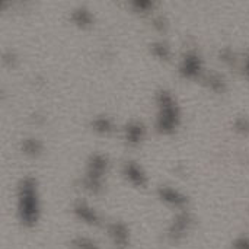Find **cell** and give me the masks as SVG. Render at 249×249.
<instances>
[{"label": "cell", "instance_id": "cell-1", "mask_svg": "<svg viewBox=\"0 0 249 249\" xmlns=\"http://www.w3.org/2000/svg\"><path fill=\"white\" fill-rule=\"evenodd\" d=\"M39 194L36 179L26 175L18 185V216L23 226L34 228L39 220Z\"/></svg>", "mask_w": 249, "mask_h": 249}, {"label": "cell", "instance_id": "cell-2", "mask_svg": "<svg viewBox=\"0 0 249 249\" xmlns=\"http://www.w3.org/2000/svg\"><path fill=\"white\" fill-rule=\"evenodd\" d=\"M158 102V117H156V128L160 133L169 134L177 130L181 121L179 107L168 90H159L156 96Z\"/></svg>", "mask_w": 249, "mask_h": 249}, {"label": "cell", "instance_id": "cell-3", "mask_svg": "<svg viewBox=\"0 0 249 249\" xmlns=\"http://www.w3.org/2000/svg\"><path fill=\"white\" fill-rule=\"evenodd\" d=\"M108 165H109V160L107 155L101 152L92 153L88 159L86 172L82 181L83 188L92 194L101 193L102 185H104V175L108 169Z\"/></svg>", "mask_w": 249, "mask_h": 249}, {"label": "cell", "instance_id": "cell-4", "mask_svg": "<svg viewBox=\"0 0 249 249\" xmlns=\"http://www.w3.org/2000/svg\"><path fill=\"white\" fill-rule=\"evenodd\" d=\"M193 225V217L188 212H179L171 222L168 228V239L171 242H179L185 238Z\"/></svg>", "mask_w": 249, "mask_h": 249}, {"label": "cell", "instance_id": "cell-5", "mask_svg": "<svg viewBox=\"0 0 249 249\" xmlns=\"http://www.w3.org/2000/svg\"><path fill=\"white\" fill-rule=\"evenodd\" d=\"M201 70H203V63L200 55L194 50L188 51L181 60L179 73L187 79H196L201 74Z\"/></svg>", "mask_w": 249, "mask_h": 249}, {"label": "cell", "instance_id": "cell-6", "mask_svg": "<svg viewBox=\"0 0 249 249\" xmlns=\"http://www.w3.org/2000/svg\"><path fill=\"white\" fill-rule=\"evenodd\" d=\"M108 235L117 249H127L130 247V229L123 222H112L108 225Z\"/></svg>", "mask_w": 249, "mask_h": 249}, {"label": "cell", "instance_id": "cell-7", "mask_svg": "<svg viewBox=\"0 0 249 249\" xmlns=\"http://www.w3.org/2000/svg\"><path fill=\"white\" fill-rule=\"evenodd\" d=\"M158 196L162 201H165L168 206L177 207V209H184L188 203L187 196L182 194L179 190L171 187V185H160L158 188Z\"/></svg>", "mask_w": 249, "mask_h": 249}, {"label": "cell", "instance_id": "cell-8", "mask_svg": "<svg viewBox=\"0 0 249 249\" xmlns=\"http://www.w3.org/2000/svg\"><path fill=\"white\" fill-rule=\"evenodd\" d=\"M123 174L136 187H144L147 184V175H146V172L134 160L124 162V165H123Z\"/></svg>", "mask_w": 249, "mask_h": 249}, {"label": "cell", "instance_id": "cell-9", "mask_svg": "<svg viewBox=\"0 0 249 249\" xmlns=\"http://www.w3.org/2000/svg\"><path fill=\"white\" fill-rule=\"evenodd\" d=\"M73 213H74V216H76L79 220H82V222L86 223V225L96 226V225H99V222H101V217H99L98 212H96L93 207H90L86 201H82V200H79V201L74 203V206H73Z\"/></svg>", "mask_w": 249, "mask_h": 249}, {"label": "cell", "instance_id": "cell-10", "mask_svg": "<svg viewBox=\"0 0 249 249\" xmlns=\"http://www.w3.org/2000/svg\"><path fill=\"white\" fill-rule=\"evenodd\" d=\"M146 134V127L142 121L139 120H131L125 128H124V136H125V142L130 146H139Z\"/></svg>", "mask_w": 249, "mask_h": 249}, {"label": "cell", "instance_id": "cell-11", "mask_svg": "<svg viewBox=\"0 0 249 249\" xmlns=\"http://www.w3.org/2000/svg\"><path fill=\"white\" fill-rule=\"evenodd\" d=\"M71 20L79 26H89L93 22V15H92V12L89 9H86L83 6H79V7L73 9Z\"/></svg>", "mask_w": 249, "mask_h": 249}, {"label": "cell", "instance_id": "cell-12", "mask_svg": "<svg viewBox=\"0 0 249 249\" xmlns=\"http://www.w3.org/2000/svg\"><path fill=\"white\" fill-rule=\"evenodd\" d=\"M92 128L96 131V133H101V134H108L114 130V123L109 117H105V115H101V117H95L92 120Z\"/></svg>", "mask_w": 249, "mask_h": 249}, {"label": "cell", "instance_id": "cell-13", "mask_svg": "<svg viewBox=\"0 0 249 249\" xmlns=\"http://www.w3.org/2000/svg\"><path fill=\"white\" fill-rule=\"evenodd\" d=\"M22 150L28 156H38L42 152V143L35 137H28L22 142Z\"/></svg>", "mask_w": 249, "mask_h": 249}, {"label": "cell", "instance_id": "cell-14", "mask_svg": "<svg viewBox=\"0 0 249 249\" xmlns=\"http://www.w3.org/2000/svg\"><path fill=\"white\" fill-rule=\"evenodd\" d=\"M71 248L73 249H101L99 244L88 236H76L71 241Z\"/></svg>", "mask_w": 249, "mask_h": 249}, {"label": "cell", "instance_id": "cell-15", "mask_svg": "<svg viewBox=\"0 0 249 249\" xmlns=\"http://www.w3.org/2000/svg\"><path fill=\"white\" fill-rule=\"evenodd\" d=\"M150 50L152 53L160 58V60H168L171 57V47L165 42V41H158V42H153L150 45Z\"/></svg>", "mask_w": 249, "mask_h": 249}, {"label": "cell", "instance_id": "cell-16", "mask_svg": "<svg viewBox=\"0 0 249 249\" xmlns=\"http://www.w3.org/2000/svg\"><path fill=\"white\" fill-rule=\"evenodd\" d=\"M137 12H149L150 9H153V3L152 1H134L131 4Z\"/></svg>", "mask_w": 249, "mask_h": 249}, {"label": "cell", "instance_id": "cell-17", "mask_svg": "<svg viewBox=\"0 0 249 249\" xmlns=\"http://www.w3.org/2000/svg\"><path fill=\"white\" fill-rule=\"evenodd\" d=\"M166 20H165V18L163 16H155L153 18V26L156 28V29H159V31H163L165 28H166Z\"/></svg>", "mask_w": 249, "mask_h": 249}, {"label": "cell", "instance_id": "cell-18", "mask_svg": "<svg viewBox=\"0 0 249 249\" xmlns=\"http://www.w3.org/2000/svg\"><path fill=\"white\" fill-rule=\"evenodd\" d=\"M210 85H212V88H213V89L220 90V89H222V86H223V80H222L219 76H213V77H210Z\"/></svg>", "mask_w": 249, "mask_h": 249}, {"label": "cell", "instance_id": "cell-19", "mask_svg": "<svg viewBox=\"0 0 249 249\" xmlns=\"http://www.w3.org/2000/svg\"><path fill=\"white\" fill-rule=\"evenodd\" d=\"M235 247H236V249H249V239H247V238L239 239V241L235 244Z\"/></svg>", "mask_w": 249, "mask_h": 249}, {"label": "cell", "instance_id": "cell-20", "mask_svg": "<svg viewBox=\"0 0 249 249\" xmlns=\"http://www.w3.org/2000/svg\"><path fill=\"white\" fill-rule=\"evenodd\" d=\"M15 60H16V58H15V55H13L10 51H9V53H4V55H3V61H4V63H9V64L12 63V64H13Z\"/></svg>", "mask_w": 249, "mask_h": 249}, {"label": "cell", "instance_id": "cell-21", "mask_svg": "<svg viewBox=\"0 0 249 249\" xmlns=\"http://www.w3.org/2000/svg\"><path fill=\"white\" fill-rule=\"evenodd\" d=\"M248 69H249V64H248Z\"/></svg>", "mask_w": 249, "mask_h": 249}]
</instances>
